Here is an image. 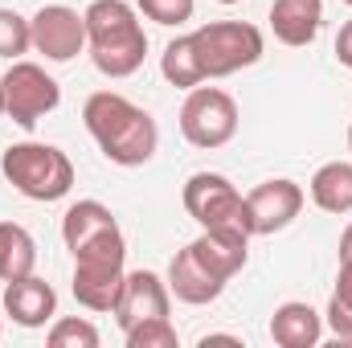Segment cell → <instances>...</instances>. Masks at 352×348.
Instances as JSON below:
<instances>
[{
	"instance_id": "obj_1",
	"label": "cell",
	"mask_w": 352,
	"mask_h": 348,
	"mask_svg": "<svg viewBox=\"0 0 352 348\" xmlns=\"http://www.w3.org/2000/svg\"><path fill=\"white\" fill-rule=\"evenodd\" d=\"M82 123L94 135L98 152L119 168H140L160 148L156 119L119 90H94L87 98V107H82Z\"/></svg>"
},
{
	"instance_id": "obj_2",
	"label": "cell",
	"mask_w": 352,
	"mask_h": 348,
	"mask_svg": "<svg viewBox=\"0 0 352 348\" xmlns=\"http://www.w3.org/2000/svg\"><path fill=\"white\" fill-rule=\"evenodd\" d=\"M82 17L94 70L107 78H131L148 58V33L140 8H131L127 0H90Z\"/></svg>"
},
{
	"instance_id": "obj_3",
	"label": "cell",
	"mask_w": 352,
	"mask_h": 348,
	"mask_svg": "<svg viewBox=\"0 0 352 348\" xmlns=\"http://www.w3.org/2000/svg\"><path fill=\"white\" fill-rule=\"evenodd\" d=\"M123 279H127V242L119 226L74 250V299L87 312H115Z\"/></svg>"
},
{
	"instance_id": "obj_4",
	"label": "cell",
	"mask_w": 352,
	"mask_h": 348,
	"mask_svg": "<svg viewBox=\"0 0 352 348\" xmlns=\"http://www.w3.org/2000/svg\"><path fill=\"white\" fill-rule=\"evenodd\" d=\"M0 173L4 180L21 193V197H29V201H62L70 188H74V164H70V156L62 152V148H54V144H33V140H25V144H12L4 156H0Z\"/></svg>"
},
{
	"instance_id": "obj_5",
	"label": "cell",
	"mask_w": 352,
	"mask_h": 348,
	"mask_svg": "<svg viewBox=\"0 0 352 348\" xmlns=\"http://www.w3.org/2000/svg\"><path fill=\"white\" fill-rule=\"evenodd\" d=\"M192 50H197V62L209 83V78H230V74L254 66L266 54V37L250 21H209V25L192 29Z\"/></svg>"
},
{
	"instance_id": "obj_6",
	"label": "cell",
	"mask_w": 352,
	"mask_h": 348,
	"mask_svg": "<svg viewBox=\"0 0 352 348\" xmlns=\"http://www.w3.org/2000/svg\"><path fill=\"white\" fill-rule=\"evenodd\" d=\"M180 135L201 148H226L238 135V102L234 94H226L221 87H192L188 98L180 102Z\"/></svg>"
},
{
	"instance_id": "obj_7",
	"label": "cell",
	"mask_w": 352,
	"mask_h": 348,
	"mask_svg": "<svg viewBox=\"0 0 352 348\" xmlns=\"http://www.w3.org/2000/svg\"><path fill=\"white\" fill-rule=\"evenodd\" d=\"M0 87H4V115L16 123V127H25V131H33L50 111H58V102H62V87L45 74V66H37V62H25V58H16L4 74H0Z\"/></svg>"
},
{
	"instance_id": "obj_8",
	"label": "cell",
	"mask_w": 352,
	"mask_h": 348,
	"mask_svg": "<svg viewBox=\"0 0 352 348\" xmlns=\"http://www.w3.org/2000/svg\"><path fill=\"white\" fill-rule=\"evenodd\" d=\"M180 201H184V213L201 230H246V197L230 184V176L192 173L184 180Z\"/></svg>"
},
{
	"instance_id": "obj_9",
	"label": "cell",
	"mask_w": 352,
	"mask_h": 348,
	"mask_svg": "<svg viewBox=\"0 0 352 348\" xmlns=\"http://www.w3.org/2000/svg\"><path fill=\"white\" fill-rule=\"evenodd\" d=\"M33 29V50L45 62H74L87 50V17L74 12L70 4H45L29 17Z\"/></svg>"
},
{
	"instance_id": "obj_10",
	"label": "cell",
	"mask_w": 352,
	"mask_h": 348,
	"mask_svg": "<svg viewBox=\"0 0 352 348\" xmlns=\"http://www.w3.org/2000/svg\"><path fill=\"white\" fill-rule=\"evenodd\" d=\"M303 209V188L287 176H274L263 180L246 193V230L250 238H266V234H278L287 230Z\"/></svg>"
},
{
	"instance_id": "obj_11",
	"label": "cell",
	"mask_w": 352,
	"mask_h": 348,
	"mask_svg": "<svg viewBox=\"0 0 352 348\" xmlns=\"http://www.w3.org/2000/svg\"><path fill=\"white\" fill-rule=\"evenodd\" d=\"M168 303H173V291H168V279H160L156 270H127L123 279V291H119V303H115V324L127 332L144 320H156V316H168Z\"/></svg>"
},
{
	"instance_id": "obj_12",
	"label": "cell",
	"mask_w": 352,
	"mask_h": 348,
	"mask_svg": "<svg viewBox=\"0 0 352 348\" xmlns=\"http://www.w3.org/2000/svg\"><path fill=\"white\" fill-rule=\"evenodd\" d=\"M4 316L21 328H45L58 316V291L37 274L4 283Z\"/></svg>"
},
{
	"instance_id": "obj_13",
	"label": "cell",
	"mask_w": 352,
	"mask_h": 348,
	"mask_svg": "<svg viewBox=\"0 0 352 348\" xmlns=\"http://www.w3.org/2000/svg\"><path fill=\"white\" fill-rule=\"evenodd\" d=\"M168 291H173L180 303L205 307V303L221 299L226 279H217L205 262L197 259V250H192V246H184V250H176L173 262H168Z\"/></svg>"
},
{
	"instance_id": "obj_14",
	"label": "cell",
	"mask_w": 352,
	"mask_h": 348,
	"mask_svg": "<svg viewBox=\"0 0 352 348\" xmlns=\"http://www.w3.org/2000/svg\"><path fill=\"white\" fill-rule=\"evenodd\" d=\"M197 250V259L205 262L217 279H234L246 259H250V234L246 230H201V238L188 242Z\"/></svg>"
},
{
	"instance_id": "obj_15",
	"label": "cell",
	"mask_w": 352,
	"mask_h": 348,
	"mask_svg": "<svg viewBox=\"0 0 352 348\" xmlns=\"http://www.w3.org/2000/svg\"><path fill=\"white\" fill-rule=\"evenodd\" d=\"M324 25V0H274L270 4V29L283 45L303 50L320 37Z\"/></svg>"
},
{
	"instance_id": "obj_16",
	"label": "cell",
	"mask_w": 352,
	"mask_h": 348,
	"mask_svg": "<svg viewBox=\"0 0 352 348\" xmlns=\"http://www.w3.org/2000/svg\"><path fill=\"white\" fill-rule=\"evenodd\" d=\"M270 340L278 348H316L324 340V316L311 303L287 299L270 316Z\"/></svg>"
},
{
	"instance_id": "obj_17",
	"label": "cell",
	"mask_w": 352,
	"mask_h": 348,
	"mask_svg": "<svg viewBox=\"0 0 352 348\" xmlns=\"http://www.w3.org/2000/svg\"><path fill=\"white\" fill-rule=\"evenodd\" d=\"M119 221H115V213L102 205V201H78V205H70L66 209V217H62V242H66V250L74 254V250H82L90 238H98V234H107V230H115Z\"/></svg>"
},
{
	"instance_id": "obj_18",
	"label": "cell",
	"mask_w": 352,
	"mask_h": 348,
	"mask_svg": "<svg viewBox=\"0 0 352 348\" xmlns=\"http://www.w3.org/2000/svg\"><path fill=\"white\" fill-rule=\"evenodd\" d=\"M33 266H37L33 234L16 221H0V283H16V279L33 274Z\"/></svg>"
},
{
	"instance_id": "obj_19",
	"label": "cell",
	"mask_w": 352,
	"mask_h": 348,
	"mask_svg": "<svg viewBox=\"0 0 352 348\" xmlns=\"http://www.w3.org/2000/svg\"><path fill=\"white\" fill-rule=\"evenodd\" d=\"M311 201L324 213H352V164L332 160L311 176Z\"/></svg>"
},
{
	"instance_id": "obj_20",
	"label": "cell",
	"mask_w": 352,
	"mask_h": 348,
	"mask_svg": "<svg viewBox=\"0 0 352 348\" xmlns=\"http://www.w3.org/2000/svg\"><path fill=\"white\" fill-rule=\"evenodd\" d=\"M160 74L168 78V87L176 90H192L205 83V70H201V62H197V50H192V33H184V37H176L164 45V54H160Z\"/></svg>"
},
{
	"instance_id": "obj_21",
	"label": "cell",
	"mask_w": 352,
	"mask_h": 348,
	"mask_svg": "<svg viewBox=\"0 0 352 348\" xmlns=\"http://www.w3.org/2000/svg\"><path fill=\"white\" fill-rule=\"evenodd\" d=\"M324 324L332 328V336L340 345H352V259H340V274H336V291L328 299Z\"/></svg>"
},
{
	"instance_id": "obj_22",
	"label": "cell",
	"mask_w": 352,
	"mask_h": 348,
	"mask_svg": "<svg viewBox=\"0 0 352 348\" xmlns=\"http://www.w3.org/2000/svg\"><path fill=\"white\" fill-rule=\"evenodd\" d=\"M33 50V29L29 17H21L16 8H0V58L16 62L21 54Z\"/></svg>"
},
{
	"instance_id": "obj_23",
	"label": "cell",
	"mask_w": 352,
	"mask_h": 348,
	"mask_svg": "<svg viewBox=\"0 0 352 348\" xmlns=\"http://www.w3.org/2000/svg\"><path fill=\"white\" fill-rule=\"evenodd\" d=\"M50 348H98V328L82 320V316H66V320H54V328H50Z\"/></svg>"
},
{
	"instance_id": "obj_24",
	"label": "cell",
	"mask_w": 352,
	"mask_h": 348,
	"mask_svg": "<svg viewBox=\"0 0 352 348\" xmlns=\"http://www.w3.org/2000/svg\"><path fill=\"white\" fill-rule=\"evenodd\" d=\"M123 340H127V348H176L180 345V336H176L168 316H156V320H144V324L127 328Z\"/></svg>"
},
{
	"instance_id": "obj_25",
	"label": "cell",
	"mask_w": 352,
	"mask_h": 348,
	"mask_svg": "<svg viewBox=\"0 0 352 348\" xmlns=\"http://www.w3.org/2000/svg\"><path fill=\"white\" fill-rule=\"evenodd\" d=\"M135 8H140L148 21H156V25H164V29H176V25L192 21L197 0H135Z\"/></svg>"
},
{
	"instance_id": "obj_26",
	"label": "cell",
	"mask_w": 352,
	"mask_h": 348,
	"mask_svg": "<svg viewBox=\"0 0 352 348\" xmlns=\"http://www.w3.org/2000/svg\"><path fill=\"white\" fill-rule=\"evenodd\" d=\"M336 58H340V66L352 70V21H344L340 33H336Z\"/></svg>"
},
{
	"instance_id": "obj_27",
	"label": "cell",
	"mask_w": 352,
	"mask_h": 348,
	"mask_svg": "<svg viewBox=\"0 0 352 348\" xmlns=\"http://www.w3.org/2000/svg\"><path fill=\"white\" fill-rule=\"evenodd\" d=\"M209 345H242L238 336H221V332H209V336H201V348H209Z\"/></svg>"
},
{
	"instance_id": "obj_28",
	"label": "cell",
	"mask_w": 352,
	"mask_h": 348,
	"mask_svg": "<svg viewBox=\"0 0 352 348\" xmlns=\"http://www.w3.org/2000/svg\"><path fill=\"white\" fill-rule=\"evenodd\" d=\"M340 259H352V221H349V230L340 234Z\"/></svg>"
},
{
	"instance_id": "obj_29",
	"label": "cell",
	"mask_w": 352,
	"mask_h": 348,
	"mask_svg": "<svg viewBox=\"0 0 352 348\" xmlns=\"http://www.w3.org/2000/svg\"><path fill=\"white\" fill-rule=\"evenodd\" d=\"M0 115H4V87H0Z\"/></svg>"
},
{
	"instance_id": "obj_30",
	"label": "cell",
	"mask_w": 352,
	"mask_h": 348,
	"mask_svg": "<svg viewBox=\"0 0 352 348\" xmlns=\"http://www.w3.org/2000/svg\"><path fill=\"white\" fill-rule=\"evenodd\" d=\"M217 4H238V0H217Z\"/></svg>"
},
{
	"instance_id": "obj_31",
	"label": "cell",
	"mask_w": 352,
	"mask_h": 348,
	"mask_svg": "<svg viewBox=\"0 0 352 348\" xmlns=\"http://www.w3.org/2000/svg\"><path fill=\"white\" fill-rule=\"evenodd\" d=\"M349 152H352V127H349Z\"/></svg>"
},
{
	"instance_id": "obj_32",
	"label": "cell",
	"mask_w": 352,
	"mask_h": 348,
	"mask_svg": "<svg viewBox=\"0 0 352 348\" xmlns=\"http://www.w3.org/2000/svg\"><path fill=\"white\" fill-rule=\"evenodd\" d=\"M344 4H349V8H352V0H344Z\"/></svg>"
}]
</instances>
